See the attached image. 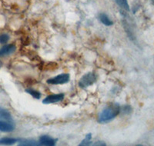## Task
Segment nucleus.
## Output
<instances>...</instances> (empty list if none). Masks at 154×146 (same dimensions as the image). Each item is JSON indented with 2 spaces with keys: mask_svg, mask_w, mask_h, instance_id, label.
<instances>
[{
  "mask_svg": "<svg viewBox=\"0 0 154 146\" xmlns=\"http://www.w3.org/2000/svg\"><path fill=\"white\" fill-rule=\"evenodd\" d=\"M120 113V105L117 103H113L106 106L99 115L98 121L100 123H106L110 122Z\"/></svg>",
  "mask_w": 154,
  "mask_h": 146,
  "instance_id": "f257e3e1",
  "label": "nucleus"
},
{
  "mask_svg": "<svg viewBox=\"0 0 154 146\" xmlns=\"http://www.w3.org/2000/svg\"><path fill=\"white\" fill-rule=\"evenodd\" d=\"M96 81V76L95 75V73L93 72H88L87 74L84 75L82 78H80V80L79 82V87L84 89V88H87L90 85L95 83Z\"/></svg>",
  "mask_w": 154,
  "mask_h": 146,
  "instance_id": "f03ea898",
  "label": "nucleus"
},
{
  "mask_svg": "<svg viewBox=\"0 0 154 146\" xmlns=\"http://www.w3.org/2000/svg\"><path fill=\"white\" fill-rule=\"evenodd\" d=\"M69 78L70 77L69 74L63 73V74H60L54 78L48 79L47 83L51 84V85H62V84L67 83L69 81Z\"/></svg>",
  "mask_w": 154,
  "mask_h": 146,
  "instance_id": "7ed1b4c3",
  "label": "nucleus"
},
{
  "mask_svg": "<svg viewBox=\"0 0 154 146\" xmlns=\"http://www.w3.org/2000/svg\"><path fill=\"white\" fill-rule=\"evenodd\" d=\"M64 94L60 93V94H56V95H51V96H47L46 98L43 99L42 103L43 104H51V103H56L58 102L62 101L64 99Z\"/></svg>",
  "mask_w": 154,
  "mask_h": 146,
  "instance_id": "20e7f679",
  "label": "nucleus"
},
{
  "mask_svg": "<svg viewBox=\"0 0 154 146\" xmlns=\"http://www.w3.org/2000/svg\"><path fill=\"white\" fill-rule=\"evenodd\" d=\"M15 129L14 124L12 122L0 120V131L3 132H10Z\"/></svg>",
  "mask_w": 154,
  "mask_h": 146,
  "instance_id": "39448f33",
  "label": "nucleus"
},
{
  "mask_svg": "<svg viewBox=\"0 0 154 146\" xmlns=\"http://www.w3.org/2000/svg\"><path fill=\"white\" fill-rule=\"evenodd\" d=\"M16 46L14 45H12V44L5 45V46L0 49V57L12 54L16 51Z\"/></svg>",
  "mask_w": 154,
  "mask_h": 146,
  "instance_id": "423d86ee",
  "label": "nucleus"
},
{
  "mask_svg": "<svg viewBox=\"0 0 154 146\" xmlns=\"http://www.w3.org/2000/svg\"><path fill=\"white\" fill-rule=\"evenodd\" d=\"M56 139H53V138L49 137L47 135H42L39 138V143L42 145H47V146H53L56 144Z\"/></svg>",
  "mask_w": 154,
  "mask_h": 146,
  "instance_id": "0eeeda50",
  "label": "nucleus"
},
{
  "mask_svg": "<svg viewBox=\"0 0 154 146\" xmlns=\"http://www.w3.org/2000/svg\"><path fill=\"white\" fill-rule=\"evenodd\" d=\"M0 120L12 122V118L10 112L5 108H1V107H0Z\"/></svg>",
  "mask_w": 154,
  "mask_h": 146,
  "instance_id": "6e6552de",
  "label": "nucleus"
},
{
  "mask_svg": "<svg viewBox=\"0 0 154 146\" xmlns=\"http://www.w3.org/2000/svg\"><path fill=\"white\" fill-rule=\"evenodd\" d=\"M99 19H100V21L103 24L105 25V26H110L113 25V22H112L105 13H101V14H100Z\"/></svg>",
  "mask_w": 154,
  "mask_h": 146,
  "instance_id": "1a4fd4ad",
  "label": "nucleus"
},
{
  "mask_svg": "<svg viewBox=\"0 0 154 146\" xmlns=\"http://www.w3.org/2000/svg\"><path fill=\"white\" fill-rule=\"evenodd\" d=\"M19 141V139L13 138H0V144H5V145H10L13 144Z\"/></svg>",
  "mask_w": 154,
  "mask_h": 146,
  "instance_id": "9d476101",
  "label": "nucleus"
},
{
  "mask_svg": "<svg viewBox=\"0 0 154 146\" xmlns=\"http://www.w3.org/2000/svg\"><path fill=\"white\" fill-rule=\"evenodd\" d=\"M115 2L122 9H125L126 11H130V6H129L127 0H115Z\"/></svg>",
  "mask_w": 154,
  "mask_h": 146,
  "instance_id": "9b49d317",
  "label": "nucleus"
},
{
  "mask_svg": "<svg viewBox=\"0 0 154 146\" xmlns=\"http://www.w3.org/2000/svg\"><path fill=\"white\" fill-rule=\"evenodd\" d=\"M26 92L27 93H29V95H31L32 96L33 98L36 99H39L41 98V93L40 92H38V91H35L34 89H26Z\"/></svg>",
  "mask_w": 154,
  "mask_h": 146,
  "instance_id": "f8f14e48",
  "label": "nucleus"
},
{
  "mask_svg": "<svg viewBox=\"0 0 154 146\" xmlns=\"http://www.w3.org/2000/svg\"><path fill=\"white\" fill-rule=\"evenodd\" d=\"M19 145H41L40 143H38L37 141H31V140H25L19 142Z\"/></svg>",
  "mask_w": 154,
  "mask_h": 146,
  "instance_id": "ddd939ff",
  "label": "nucleus"
},
{
  "mask_svg": "<svg viewBox=\"0 0 154 146\" xmlns=\"http://www.w3.org/2000/svg\"><path fill=\"white\" fill-rule=\"evenodd\" d=\"M91 138H92L91 133L87 134L84 140H83L80 144H79V145L82 146V145H89V144H91Z\"/></svg>",
  "mask_w": 154,
  "mask_h": 146,
  "instance_id": "4468645a",
  "label": "nucleus"
},
{
  "mask_svg": "<svg viewBox=\"0 0 154 146\" xmlns=\"http://www.w3.org/2000/svg\"><path fill=\"white\" fill-rule=\"evenodd\" d=\"M9 36L7 34H2L0 35V43L1 44H5L9 41Z\"/></svg>",
  "mask_w": 154,
  "mask_h": 146,
  "instance_id": "2eb2a0df",
  "label": "nucleus"
},
{
  "mask_svg": "<svg viewBox=\"0 0 154 146\" xmlns=\"http://www.w3.org/2000/svg\"><path fill=\"white\" fill-rule=\"evenodd\" d=\"M130 111H131V107L129 105H125L123 107H120V112H124V113L128 114L130 113Z\"/></svg>",
  "mask_w": 154,
  "mask_h": 146,
  "instance_id": "dca6fc26",
  "label": "nucleus"
},
{
  "mask_svg": "<svg viewBox=\"0 0 154 146\" xmlns=\"http://www.w3.org/2000/svg\"><path fill=\"white\" fill-rule=\"evenodd\" d=\"M93 145H106V143H104L103 141H97L96 143H94Z\"/></svg>",
  "mask_w": 154,
  "mask_h": 146,
  "instance_id": "f3484780",
  "label": "nucleus"
},
{
  "mask_svg": "<svg viewBox=\"0 0 154 146\" xmlns=\"http://www.w3.org/2000/svg\"><path fill=\"white\" fill-rule=\"evenodd\" d=\"M151 2H152V5H154V0H151Z\"/></svg>",
  "mask_w": 154,
  "mask_h": 146,
  "instance_id": "a211bd4d",
  "label": "nucleus"
},
{
  "mask_svg": "<svg viewBox=\"0 0 154 146\" xmlns=\"http://www.w3.org/2000/svg\"><path fill=\"white\" fill-rule=\"evenodd\" d=\"M1 66H2V62H0V68H1Z\"/></svg>",
  "mask_w": 154,
  "mask_h": 146,
  "instance_id": "6ab92c4d",
  "label": "nucleus"
}]
</instances>
